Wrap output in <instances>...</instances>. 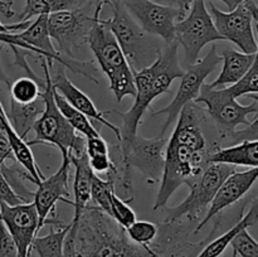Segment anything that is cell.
<instances>
[{"mask_svg": "<svg viewBox=\"0 0 258 257\" xmlns=\"http://www.w3.org/2000/svg\"><path fill=\"white\" fill-rule=\"evenodd\" d=\"M0 222L15 243L18 257H29L33 239L38 234V214L33 202L18 206L0 202Z\"/></svg>", "mask_w": 258, "mask_h": 257, "instance_id": "9a60e30c", "label": "cell"}, {"mask_svg": "<svg viewBox=\"0 0 258 257\" xmlns=\"http://www.w3.org/2000/svg\"><path fill=\"white\" fill-rule=\"evenodd\" d=\"M234 171V166L211 163L194 181L189 196L175 207H164L165 223H175L185 217L189 223H199L206 216L207 208L213 201L217 190L224 179Z\"/></svg>", "mask_w": 258, "mask_h": 257, "instance_id": "52a82bcc", "label": "cell"}, {"mask_svg": "<svg viewBox=\"0 0 258 257\" xmlns=\"http://www.w3.org/2000/svg\"><path fill=\"white\" fill-rule=\"evenodd\" d=\"M173 2L176 4L175 7H178L179 9L184 13V14H186L189 10V8H190L191 3H193L194 0H173Z\"/></svg>", "mask_w": 258, "mask_h": 257, "instance_id": "74e56055", "label": "cell"}, {"mask_svg": "<svg viewBox=\"0 0 258 257\" xmlns=\"http://www.w3.org/2000/svg\"><path fill=\"white\" fill-rule=\"evenodd\" d=\"M232 257H238V256H237V253H234V252H233V254H232Z\"/></svg>", "mask_w": 258, "mask_h": 257, "instance_id": "b9f144b4", "label": "cell"}, {"mask_svg": "<svg viewBox=\"0 0 258 257\" xmlns=\"http://www.w3.org/2000/svg\"><path fill=\"white\" fill-rule=\"evenodd\" d=\"M7 160L15 161V158L7 134L3 130H0V164L7 163Z\"/></svg>", "mask_w": 258, "mask_h": 257, "instance_id": "e575fe53", "label": "cell"}, {"mask_svg": "<svg viewBox=\"0 0 258 257\" xmlns=\"http://www.w3.org/2000/svg\"><path fill=\"white\" fill-rule=\"evenodd\" d=\"M3 49V45L0 47V52H2ZM10 87V82H9V78L7 77V75L4 73V71H3V67H2V63H0V92L2 91H4V88H9Z\"/></svg>", "mask_w": 258, "mask_h": 257, "instance_id": "8d00e7d4", "label": "cell"}, {"mask_svg": "<svg viewBox=\"0 0 258 257\" xmlns=\"http://www.w3.org/2000/svg\"><path fill=\"white\" fill-rule=\"evenodd\" d=\"M168 139L159 136L154 139H146L136 134L135 138L125 145L118 148V165L123 179L131 183V169L135 168L145 178L146 183L153 184L160 181L163 175L165 148Z\"/></svg>", "mask_w": 258, "mask_h": 257, "instance_id": "9c48e42d", "label": "cell"}, {"mask_svg": "<svg viewBox=\"0 0 258 257\" xmlns=\"http://www.w3.org/2000/svg\"><path fill=\"white\" fill-rule=\"evenodd\" d=\"M87 44L95 55L98 67L107 76L110 90L117 102H121L126 96L134 97L135 83L133 68L101 17L96 18L88 33Z\"/></svg>", "mask_w": 258, "mask_h": 257, "instance_id": "277c9868", "label": "cell"}, {"mask_svg": "<svg viewBox=\"0 0 258 257\" xmlns=\"http://www.w3.org/2000/svg\"><path fill=\"white\" fill-rule=\"evenodd\" d=\"M68 257H78V256H77V253H76V254H73V256H68Z\"/></svg>", "mask_w": 258, "mask_h": 257, "instance_id": "7bdbcfd3", "label": "cell"}, {"mask_svg": "<svg viewBox=\"0 0 258 257\" xmlns=\"http://www.w3.org/2000/svg\"><path fill=\"white\" fill-rule=\"evenodd\" d=\"M258 176V168H251L244 171H236L229 174L221 186L217 190L213 201H212L211 207L207 211L206 216L203 217L201 222L197 224L194 233H198L204 226H207L212 218L218 216L223 209L228 208L232 204L241 201L254 185Z\"/></svg>", "mask_w": 258, "mask_h": 257, "instance_id": "2e32d148", "label": "cell"}, {"mask_svg": "<svg viewBox=\"0 0 258 257\" xmlns=\"http://www.w3.org/2000/svg\"><path fill=\"white\" fill-rule=\"evenodd\" d=\"M233 252L241 257H258V243L247 228L241 229L231 241Z\"/></svg>", "mask_w": 258, "mask_h": 257, "instance_id": "4dcf8cb0", "label": "cell"}, {"mask_svg": "<svg viewBox=\"0 0 258 257\" xmlns=\"http://www.w3.org/2000/svg\"><path fill=\"white\" fill-rule=\"evenodd\" d=\"M71 160L67 156H62V164L59 169L49 178H44L37 185V190L34 191L33 197V204L37 209L38 214V232L43 228L44 224H57L63 226V222L58 219H49L48 216L54 213V206L57 202H64V203L72 206V201L68 199L70 190H68V180H70L71 171Z\"/></svg>", "mask_w": 258, "mask_h": 257, "instance_id": "5bb4252c", "label": "cell"}, {"mask_svg": "<svg viewBox=\"0 0 258 257\" xmlns=\"http://www.w3.org/2000/svg\"><path fill=\"white\" fill-rule=\"evenodd\" d=\"M209 163L258 168V139L242 140L227 148L216 149L209 156Z\"/></svg>", "mask_w": 258, "mask_h": 257, "instance_id": "ffe728a7", "label": "cell"}, {"mask_svg": "<svg viewBox=\"0 0 258 257\" xmlns=\"http://www.w3.org/2000/svg\"><path fill=\"white\" fill-rule=\"evenodd\" d=\"M110 217H112L113 221L125 229L136 221V213L134 212V209L128 206L127 202L117 196L116 191L111 196Z\"/></svg>", "mask_w": 258, "mask_h": 257, "instance_id": "f546056e", "label": "cell"}, {"mask_svg": "<svg viewBox=\"0 0 258 257\" xmlns=\"http://www.w3.org/2000/svg\"><path fill=\"white\" fill-rule=\"evenodd\" d=\"M106 4L110 5L112 17L103 19V23L117 40L134 72L150 66L163 48L158 38L141 29L122 0H107Z\"/></svg>", "mask_w": 258, "mask_h": 257, "instance_id": "5b68a950", "label": "cell"}, {"mask_svg": "<svg viewBox=\"0 0 258 257\" xmlns=\"http://www.w3.org/2000/svg\"><path fill=\"white\" fill-rule=\"evenodd\" d=\"M258 221V212H257V201L252 203L251 208L247 212L244 216H241L239 221L232 227L231 229L226 232V233L221 234L219 237L214 238L213 241H208L204 248L197 254L196 257H221L223 252L226 251L227 247L231 243L232 238L238 233L241 229L248 228V227H253L257 224Z\"/></svg>", "mask_w": 258, "mask_h": 257, "instance_id": "7402d4cb", "label": "cell"}, {"mask_svg": "<svg viewBox=\"0 0 258 257\" xmlns=\"http://www.w3.org/2000/svg\"><path fill=\"white\" fill-rule=\"evenodd\" d=\"M71 224H63L57 229H50L47 236L35 237L33 239L32 249L39 257H66L64 241L70 231Z\"/></svg>", "mask_w": 258, "mask_h": 257, "instance_id": "cb8c5ba5", "label": "cell"}, {"mask_svg": "<svg viewBox=\"0 0 258 257\" xmlns=\"http://www.w3.org/2000/svg\"><path fill=\"white\" fill-rule=\"evenodd\" d=\"M234 98L242 97L246 95H257L258 92V66L257 60L251 68L247 71L246 75L239 78L236 83L224 87Z\"/></svg>", "mask_w": 258, "mask_h": 257, "instance_id": "f1b7e54d", "label": "cell"}, {"mask_svg": "<svg viewBox=\"0 0 258 257\" xmlns=\"http://www.w3.org/2000/svg\"><path fill=\"white\" fill-rule=\"evenodd\" d=\"M7 121H8L7 112H0V130L4 131V125Z\"/></svg>", "mask_w": 258, "mask_h": 257, "instance_id": "ab89813d", "label": "cell"}, {"mask_svg": "<svg viewBox=\"0 0 258 257\" xmlns=\"http://www.w3.org/2000/svg\"><path fill=\"white\" fill-rule=\"evenodd\" d=\"M0 257H18L15 243L2 222H0Z\"/></svg>", "mask_w": 258, "mask_h": 257, "instance_id": "836d02e7", "label": "cell"}, {"mask_svg": "<svg viewBox=\"0 0 258 257\" xmlns=\"http://www.w3.org/2000/svg\"><path fill=\"white\" fill-rule=\"evenodd\" d=\"M115 193V184L110 179H102L93 173L92 185H91V201L96 207L110 216L111 196Z\"/></svg>", "mask_w": 258, "mask_h": 257, "instance_id": "4316f807", "label": "cell"}, {"mask_svg": "<svg viewBox=\"0 0 258 257\" xmlns=\"http://www.w3.org/2000/svg\"><path fill=\"white\" fill-rule=\"evenodd\" d=\"M123 5L144 32L160 38L165 44L175 40V23L185 17L178 7L153 0H122Z\"/></svg>", "mask_w": 258, "mask_h": 257, "instance_id": "4fadbf2b", "label": "cell"}, {"mask_svg": "<svg viewBox=\"0 0 258 257\" xmlns=\"http://www.w3.org/2000/svg\"><path fill=\"white\" fill-rule=\"evenodd\" d=\"M68 158H70L71 164L75 165L76 168L75 181H73V196H75V199L72 201L75 214H73V219L70 222L71 227L67 237H66L64 244L66 246H72L75 243L73 241H75L81 216H82L83 211L91 202V185H92L93 171L91 169L90 164H88L86 153L80 156L68 155Z\"/></svg>", "mask_w": 258, "mask_h": 257, "instance_id": "ac0fdd59", "label": "cell"}, {"mask_svg": "<svg viewBox=\"0 0 258 257\" xmlns=\"http://www.w3.org/2000/svg\"><path fill=\"white\" fill-rule=\"evenodd\" d=\"M221 54H218L217 45H212L211 50L202 59H198L193 65H186L183 75L180 77V85L176 91L175 97L165 107L158 111H153V115H166V121L161 128V136L170 127L171 123L176 121L181 108L189 102H193L201 92L202 86L204 85L206 78L217 68L221 62Z\"/></svg>", "mask_w": 258, "mask_h": 257, "instance_id": "7c38bea8", "label": "cell"}, {"mask_svg": "<svg viewBox=\"0 0 258 257\" xmlns=\"http://www.w3.org/2000/svg\"><path fill=\"white\" fill-rule=\"evenodd\" d=\"M53 95H54L55 105L59 108L60 113L68 121V123L72 126L76 133H80V135H82L85 139L100 136V131L91 123L90 118L85 113H82L81 111L76 110L73 106H71L55 90Z\"/></svg>", "mask_w": 258, "mask_h": 257, "instance_id": "d4e9b609", "label": "cell"}, {"mask_svg": "<svg viewBox=\"0 0 258 257\" xmlns=\"http://www.w3.org/2000/svg\"><path fill=\"white\" fill-rule=\"evenodd\" d=\"M45 86V80L37 81L34 78L20 77L10 85V100L18 103H29L42 96V91Z\"/></svg>", "mask_w": 258, "mask_h": 257, "instance_id": "484cf974", "label": "cell"}, {"mask_svg": "<svg viewBox=\"0 0 258 257\" xmlns=\"http://www.w3.org/2000/svg\"><path fill=\"white\" fill-rule=\"evenodd\" d=\"M211 14L216 29L224 40H229L242 53H257L258 45L254 35V25H258L257 0H246L231 12H222L211 4Z\"/></svg>", "mask_w": 258, "mask_h": 257, "instance_id": "30bf717a", "label": "cell"}, {"mask_svg": "<svg viewBox=\"0 0 258 257\" xmlns=\"http://www.w3.org/2000/svg\"><path fill=\"white\" fill-rule=\"evenodd\" d=\"M252 103L244 106L237 101L226 88H212L204 83L193 102L203 105L216 127L218 141L228 140L239 125L248 126L252 121L248 115L258 113V96L252 95Z\"/></svg>", "mask_w": 258, "mask_h": 257, "instance_id": "8992f818", "label": "cell"}, {"mask_svg": "<svg viewBox=\"0 0 258 257\" xmlns=\"http://www.w3.org/2000/svg\"><path fill=\"white\" fill-rule=\"evenodd\" d=\"M178 45L176 40L165 44L150 66L134 72L135 102L126 112L112 111L122 120V126L120 127L121 138L118 141L120 145L128 144L135 138L141 118L150 103L159 96L169 92L171 83L183 75L184 70L179 65Z\"/></svg>", "mask_w": 258, "mask_h": 257, "instance_id": "7a4b0ae2", "label": "cell"}, {"mask_svg": "<svg viewBox=\"0 0 258 257\" xmlns=\"http://www.w3.org/2000/svg\"><path fill=\"white\" fill-rule=\"evenodd\" d=\"M106 2L107 0H91V3L95 5H106Z\"/></svg>", "mask_w": 258, "mask_h": 257, "instance_id": "60d3db41", "label": "cell"}, {"mask_svg": "<svg viewBox=\"0 0 258 257\" xmlns=\"http://www.w3.org/2000/svg\"><path fill=\"white\" fill-rule=\"evenodd\" d=\"M0 43H2V44H8L10 48L17 47L20 48V49L27 50V52L29 53H37V58L43 57V55L40 54L39 50H37L34 47L28 44V43L23 42V40L18 37V32H0Z\"/></svg>", "mask_w": 258, "mask_h": 257, "instance_id": "1f68e13d", "label": "cell"}, {"mask_svg": "<svg viewBox=\"0 0 258 257\" xmlns=\"http://www.w3.org/2000/svg\"><path fill=\"white\" fill-rule=\"evenodd\" d=\"M38 59L40 60V65L45 73V86L42 91L44 111L33 126L35 139L27 141V144L29 146L34 144H47V145L55 146L60 150L62 156L82 155L86 153V139L76 133L60 113L59 108L55 105L54 95H53L54 88L50 82L47 60L44 57H38Z\"/></svg>", "mask_w": 258, "mask_h": 257, "instance_id": "3957f363", "label": "cell"}, {"mask_svg": "<svg viewBox=\"0 0 258 257\" xmlns=\"http://www.w3.org/2000/svg\"><path fill=\"white\" fill-rule=\"evenodd\" d=\"M175 40L183 47L186 65L196 63L207 44L224 40L216 29L204 0H194L185 17L175 23Z\"/></svg>", "mask_w": 258, "mask_h": 257, "instance_id": "8fae6325", "label": "cell"}, {"mask_svg": "<svg viewBox=\"0 0 258 257\" xmlns=\"http://www.w3.org/2000/svg\"><path fill=\"white\" fill-rule=\"evenodd\" d=\"M105 5L62 10L48 15V32L60 55L76 59V53L87 43L88 33Z\"/></svg>", "mask_w": 258, "mask_h": 257, "instance_id": "ba28073f", "label": "cell"}, {"mask_svg": "<svg viewBox=\"0 0 258 257\" xmlns=\"http://www.w3.org/2000/svg\"><path fill=\"white\" fill-rule=\"evenodd\" d=\"M223 66L218 77L213 82L208 83L212 88H223L236 83L239 78L243 77L247 71L257 60V53L246 54L238 50H224L221 54Z\"/></svg>", "mask_w": 258, "mask_h": 257, "instance_id": "d6986e66", "label": "cell"}, {"mask_svg": "<svg viewBox=\"0 0 258 257\" xmlns=\"http://www.w3.org/2000/svg\"><path fill=\"white\" fill-rule=\"evenodd\" d=\"M49 76L50 82H52L54 90L57 91V92L59 93L71 106H73L76 110L85 113L88 118H92V120L97 121L101 125L107 126V127L116 135L117 143L120 141V127H117V126L113 125L111 121H108L107 118L105 117V112L98 111L97 107L95 106V103H93V101L91 100L85 92H82L80 88L76 87V86L73 85L72 81L66 76L64 66H62L60 63L54 65V62H53L52 67H49Z\"/></svg>", "mask_w": 258, "mask_h": 257, "instance_id": "e0dca14e", "label": "cell"}, {"mask_svg": "<svg viewBox=\"0 0 258 257\" xmlns=\"http://www.w3.org/2000/svg\"><path fill=\"white\" fill-rule=\"evenodd\" d=\"M44 111V100L40 96L29 103H18L10 100V111L7 113L10 125L18 136L24 139L30 130H33L35 121L40 117Z\"/></svg>", "mask_w": 258, "mask_h": 257, "instance_id": "44dd1931", "label": "cell"}, {"mask_svg": "<svg viewBox=\"0 0 258 257\" xmlns=\"http://www.w3.org/2000/svg\"><path fill=\"white\" fill-rule=\"evenodd\" d=\"M207 112L201 105L189 102L181 108L173 134L165 148L163 175L154 211L164 208L181 185H191L209 165V156L219 148L218 141H209Z\"/></svg>", "mask_w": 258, "mask_h": 257, "instance_id": "6da1fadb", "label": "cell"}, {"mask_svg": "<svg viewBox=\"0 0 258 257\" xmlns=\"http://www.w3.org/2000/svg\"><path fill=\"white\" fill-rule=\"evenodd\" d=\"M0 202L8 204V206H18L24 202L18 197V194L13 190L10 184L5 179L4 174H3L2 169H0Z\"/></svg>", "mask_w": 258, "mask_h": 257, "instance_id": "d6a6232c", "label": "cell"}, {"mask_svg": "<svg viewBox=\"0 0 258 257\" xmlns=\"http://www.w3.org/2000/svg\"><path fill=\"white\" fill-rule=\"evenodd\" d=\"M128 238L140 246H149L159 234V227L153 222L135 221L125 229Z\"/></svg>", "mask_w": 258, "mask_h": 257, "instance_id": "83f0119b", "label": "cell"}, {"mask_svg": "<svg viewBox=\"0 0 258 257\" xmlns=\"http://www.w3.org/2000/svg\"><path fill=\"white\" fill-rule=\"evenodd\" d=\"M13 4L14 0H0V14L8 19L14 17L15 12L13 10Z\"/></svg>", "mask_w": 258, "mask_h": 257, "instance_id": "d590c367", "label": "cell"}, {"mask_svg": "<svg viewBox=\"0 0 258 257\" xmlns=\"http://www.w3.org/2000/svg\"><path fill=\"white\" fill-rule=\"evenodd\" d=\"M98 7L91 0H25V7L19 14V22H27L39 15H49L62 10L81 9V8Z\"/></svg>", "mask_w": 258, "mask_h": 257, "instance_id": "603a6c76", "label": "cell"}, {"mask_svg": "<svg viewBox=\"0 0 258 257\" xmlns=\"http://www.w3.org/2000/svg\"><path fill=\"white\" fill-rule=\"evenodd\" d=\"M219 2L224 3V4H226V7L228 8V12H231V10L236 9L238 5H241L242 3L246 2V0H219Z\"/></svg>", "mask_w": 258, "mask_h": 257, "instance_id": "f35d334b", "label": "cell"}]
</instances>
